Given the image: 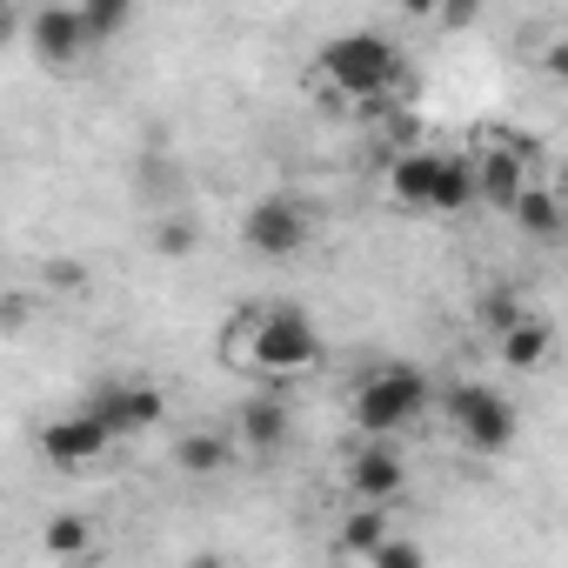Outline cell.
<instances>
[{"mask_svg":"<svg viewBox=\"0 0 568 568\" xmlns=\"http://www.w3.org/2000/svg\"><path fill=\"white\" fill-rule=\"evenodd\" d=\"M227 362L261 375H302L322 362V335L308 308H241L227 328Z\"/></svg>","mask_w":568,"mask_h":568,"instance_id":"cell-1","label":"cell"},{"mask_svg":"<svg viewBox=\"0 0 568 568\" xmlns=\"http://www.w3.org/2000/svg\"><path fill=\"white\" fill-rule=\"evenodd\" d=\"M322 81L335 101H362V108H382L395 88H402V54L388 34H335L322 48Z\"/></svg>","mask_w":568,"mask_h":568,"instance_id":"cell-2","label":"cell"},{"mask_svg":"<svg viewBox=\"0 0 568 568\" xmlns=\"http://www.w3.org/2000/svg\"><path fill=\"white\" fill-rule=\"evenodd\" d=\"M422 408H428V375L422 368H375L362 388H355V402H348V415H355V428L368 435V442H388V435H402L408 422H422Z\"/></svg>","mask_w":568,"mask_h":568,"instance_id":"cell-3","label":"cell"},{"mask_svg":"<svg viewBox=\"0 0 568 568\" xmlns=\"http://www.w3.org/2000/svg\"><path fill=\"white\" fill-rule=\"evenodd\" d=\"M448 422H455V435H462L475 455H501V448H515V428H521L515 402L495 395V388H481V382L448 388Z\"/></svg>","mask_w":568,"mask_h":568,"instance_id":"cell-4","label":"cell"},{"mask_svg":"<svg viewBox=\"0 0 568 568\" xmlns=\"http://www.w3.org/2000/svg\"><path fill=\"white\" fill-rule=\"evenodd\" d=\"M81 415H88L108 442H128V435H141V428H161L168 402H161V388H148V382H108V388L88 395Z\"/></svg>","mask_w":568,"mask_h":568,"instance_id":"cell-5","label":"cell"},{"mask_svg":"<svg viewBox=\"0 0 568 568\" xmlns=\"http://www.w3.org/2000/svg\"><path fill=\"white\" fill-rule=\"evenodd\" d=\"M308 234H315V221H308V207L302 201H288V194H267V201H254L247 214H241V241L254 247V254H302L308 247Z\"/></svg>","mask_w":568,"mask_h":568,"instance_id":"cell-6","label":"cell"},{"mask_svg":"<svg viewBox=\"0 0 568 568\" xmlns=\"http://www.w3.org/2000/svg\"><path fill=\"white\" fill-rule=\"evenodd\" d=\"M348 488H355L362 508H388V501L408 488V462H402L388 442H368V448L348 455Z\"/></svg>","mask_w":568,"mask_h":568,"instance_id":"cell-7","label":"cell"},{"mask_svg":"<svg viewBox=\"0 0 568 568\" xmlns=\"http://www.w3.org/2000/svg\"><path fill=\"white\" fill-rule=\"evenodd\" d=\"M528 148V141H521ZM521 148L515 141H481V154H468L475 161V201H488V207H515V194L528 187V161H521Z\"/></svg>","mask_w":568,"mask_h":568,"instance_id":"cell-8","label":"cell"},{"mask_svg":"<svg viewBox=\"0 0 568 568\" xmlns=\"http://www.w3.org/2000/svg\"><path fill=\"white\" fill-rule=\"evenodd\" d=\"M21 34H28V48H34L48 68H74L81 54H94L88 34H81V14H74V8H41L34 21H21Z\"/></svg>","mask_w":568,"mask_h":568,"instance_id":"cell-9","label":"cell"},{"mask_svg":"<svg viewBox=\"0 0 568 568\" xmlns=\"http://www.w3.org/2000/svg\"><path fill=\"white\" fill-rule=\"evenodd\" d=\"M41 455H48L54 468H88V462L108 455V435H101L88 415H54V422L41 428Z\"/></svg>","mask_w":568,"mask_h":568,"instance_id":"cell-10","label":"cell"},{"mask_svg":"<svg viewBox=\"0 0 568 568\" xmlns=\"http://www.w3.org/2000/svg\"><path fill=\"white\" fill-rule=\"evenodd\" d=\"M234 428L247 435V448H261V455H274L281 442H288V428H295V415H288V402H281V395H247V402H241V415H234Z\"/></svg>","mask_w":568,"mask_h":568,"instance_id":"cell-11","label":"cell"},{"mask_svg":"<svg viewBox=\"0 0 568 568\" xmlns=\"http://www.w3.org/2000/svg\"><path fill=\"white\" fill-rule=\"evenodd\" d=\"M435 161H442V148H408V154H395V161H388V194H395L402 207H428V194H435Z\"/></svg>","mask_w":568,"mask_h":568,"instance_id":"cell-12","label":"cell"},{"mask_svg":"<svg viewBox=\"0 0 568 568\" xmlns=\"http://www.w3.org/2000/svg\"><path fill=\"white\" fill-rule=\"evenodd\" d=\"M508 214H515V227H521V234H535V241H561V227H568V214H561V194H555V187H521Z\"/></svg>","mask_w":568,"mask_h":568,"instance_id":"cell-13","label":"cell"},{"mask_svg":"<svg viewBox=\"0 0 568 568\" xmlns=\"http://www.w3.org/2000/svg\"><path fill=\"white\" fill-rule=\"evenodd\" d=\"M428 207H435V214L475 207V161H468V154H442V161H435V194H428Z\"/></svg>","mask_w":568,"mask_h":568,"instance_id":"cell-14","label":"cell"},{"mask_svg":"<svg viewBox=\"0 0 568 568\" xmlns=\"http://www.w3.org/2000/svg\"><path fill=\"white\" fill-rule=\"evenodd\" d=\"M548 348H555V335H548V322H535V315H528L521 328H508V335H501V362H508L515 375L541 368V362H548Z\"/></svg>","mask_w":568,"mask_h":568,"instance_id":"cell-15","label":"cell"},{"mask_svg":"<svg viewBox=\"0 0 568 568\" xmlns=\"http://www.w3.org/2000/svg\"><path fill=\"white\" fill-rule=\"evenodd\" d=\"M227 455H234V448H227V435H207V428L174 442V462H181L187 475H221V468H227Z\"/></svg>","mask_w":568,"mask_h":568,"instance_id":"cell-16","label":"cell"},{"mask_svg":"<svg viewBox=\"0 0 568 568\" xmlns=\"http://www.w3.org/2000/svg\"><path fill=\"white\" fill-rule=\"evenodd\" d=\"M335 541H342V555H375L388 541V508H355Z\"/></svg>","mask_w":568,"mask_h":568,"instance_id":"cell-17","label":"cell"},{"mask_svg":"<svg viewBox=\"0 0 568 568\" xmlns=\"http://www.w3.org/2000/svg\"><path fill=\"white\" fill-rule=\"evenodd\" d=\"M48 548H54L61 561H88V548H94V521H88V515H54V521H48Z\"/></svg>","mask_w":568,"mask_h":568,"instance_id":"cell-18","label":"cell"},{"mask_svg":"<svg viewBox=\"0 0 568 568\" xmlns=\"http://www.w3.org/2000/svg\"><path fill=\"white\" fill-rule=\"evenodd\" d=\"M74 14H81V34H88V48L114 41V34L134 21V8H128V0H94V8H74Z\"/></svg>","mask_w":568,"mask_h":568,"instance_id":"cell-19","label":"cell"},{"mask_svg":"<svg viewBox=\"0 0 568 568\" xmlns=\"http://www.w3.org/2000/svg\"><path fill=\"white\" fill-rule=\"evenodd\" d=\"M475 315H481V328H495V335H508V328H521V322H528V308H521V295H515V288H488Z\"/></svg>","mask_w":568,"mask_h":568,"instance_id":"cell-20","label":"cell"},{"mask_svg":"<svg viewBox=\"0 0 568 568\" xmlns=\"http://www.w3.org/2000/svg\"><path fill=\"white\" fill-rule=\"evenodd\" d=\"M194 241H201V227H194L187 214H168V221H154V247H161V254H194Z\"/></svg>","mask_w":568,"mask_h":568,"instance_id":"cell-21","label":"cell"},{"mask_svg":"<svg viewBox=\"0 0 568 568\" xmlns=\"http://www.w3.org/2000/svg\"><path fill=\"white\" fill-rule=\"evenodd\" d=\"M368 568H428V555H422L408 535H388V541L368 555Z\"/></svg>","mask_w":568,"mask_h":568,"instance_id":"cell-22","label":"cell"},{"mask_svg":"<svg viewBox=\"0 0 568 568\" xmlns=\"http://www.w3.org/2000/svg\"><path fill=\"white\" fill-rule=\"evenodd\" d=\"M28 315H34V295H0V328H28Z\"/></svg>","mask_w":568,"mask_h":568,"instance_id":"cell-23","label":"cell"},{"mask_svg":"<svg viewBox=\"0 0 568 568\" xmlns=\"http://www.w3.org/2000/svg\"><path fill=\"white\" fill-rule=\"evenodd\" d=\"M48 281H54V288H81V281H88V274H81L74 261H48Z\"/></svg>","mask_w":568,"mask_h":568,"instance_id":"cell-24","label":"cell"},{"mask_svg":"<svg viewBox=\"0 0 568 568\" xmlns=\"http://www.w3.org/2000/svg\"><path fill=\"white\" fill-rule=\"evenodd\" d=\"M14 34H21V14H14V8H8V0H0V48H8V41H14Z\"/></svg>","mask_w":568,"mask_h":568,"instance_id":"cell-25","label":"cell"},{"mask_svg":"<svg viewBox=\"0 0 568 568\" xmlns=\"http://www.w3.org/2000/svg\"><path fill=\"white\" fill-rule=\"evenodd\" d=\"M475 14H481V8H468V0H462V8H448L442 21H448V28H475Z\"/></svg>","mask_w":568,"mask_h":568,"instance_id":"cell-26","label":"cell"},{"mask_svg":"<svg viewBox=\"0 0 568 568\" xmlns=\"http://www.w3.org/2000/svg\"><path fill=\"white\" fill-rule=\"evenodd\" d=\"M187 568H227V561H221V555H194Z\"/></svg>","mask_w":568,"mask_h":568,"instance_id":"cell-27","label":"cell"},{"mask_svg":"<svg viewBox=\"0 0 568 568\" xmlns=\"http://www.w3.org/2000/svg\"><path fill=\"white\" fill-rule=\"evenodd\" d=\"M68 568H101V561H68Z\"/></svg>","mask_w":568,"mask_h":568,"instance_id":"cell-28","label":"cell"}]
</instances>
